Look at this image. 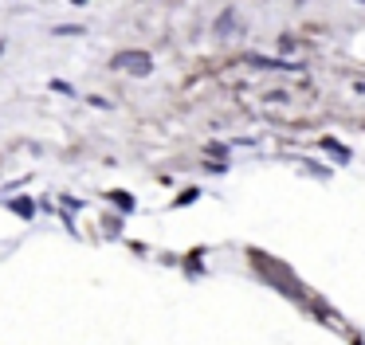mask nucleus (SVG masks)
<instances>
[{"instance_id": "obj_1", "label": "nucleus", "mask_w": 365, "mask_h": 345, "mask_svg": "<svg viewBox=\"0 0 365 345\" xmlns=\"http://www.w3.org/2000/svg\"><path fill=\"white\" fill-rule=\"evenodd\" d=\"M114 67L118 71H130V75H150L153 71V59L145 51H118L114 55Z\"/></svg>"}, {"instance_id": "obj_2", "label": "nucleus", "mask_w": 365, "mask_h": 345, "mask_svg": "<svg viewBox=\"0 0 365 345\" xmlns=\"http://www.w3.org/2000/svg\"><path fill=\"white\" fill-rule=\"evenodd\" d=\"M322 149H326V153H334L338 161H349V149L341 145V141H334V138H322Z\"/></svg>"}, {"instance_id": "obj_3", "label": "nucleus", "mask_w": 365, "mask_h": 345, "mask_svg": "<svg viewBox=\"0 0 365 345\" xmlns=\"http://www.w3.org/2000/svg\"><path fill=\"white\" fill-rule=\"evenodd\" d=\"M232 24H236V12L228 8V12H224L220 20H216V31H220V36H228V31H232Z\"/></svg>"}, {"instance_id": "obj_4", "label": "nucleus", "mask_w": 365, "mask_h": 345, "mask_svg": "<svg viewBox=\"0 0 365 345\" xmlns=\"http://www.w3.org/2000/svg\"><path fill=\"white\" fill-rule=\"evenodd\" d=\"M114 200H118V204H122V208H126V212L134 208V196H122V192H114Z\"/></svg>"}, {"instance_id": "obj_5", "label": "nucleus", "mask_w": 365, "mask_h": 345, "mask_svg": "<svg viewBox=\"0 0 365 345\" xmlns=\"http://www.w3.org/2000/svg\"><path fill=\"white\" fill-rule=\"evenodd\" d=\"M361 4H365V0H361Z\"/></svg>"}]
</instances>
